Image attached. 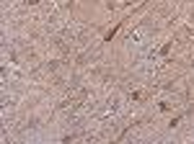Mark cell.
<instances>
[{
	"label": "cell",
	"instance_id": "obj_1",
	"mask_svg": "<svg viewBox=\"0 0 194 144\" xmlns=\"http://www.w3.org/2000/svg\"><path fill=\"white\" fill-rule=\"evenodd\" d=\"M122 23H124V21H119V23L114 26V28H109V31H106V36H104V41H111V39H114V34H117L119 28H122Z\"/></svg>",
	"mask_w": 194,
	"mask_h": 144
},
{
	"label": "cell",
	"instance_id": "obj_2",
	"mask_svg": "<svg viewBox=\"0 0 194 144\" xmlns=\"http://www.w3.org/2000/svg\"><path fill=\"white\" fill-rule=\"evenodd\" d=\"M171 44H174V41H166V44L161 46V54H168V52H171Z\"/></svg>",
	"mask_w": 194,
	"mask_h": 144
},
{
	"label": "cell",
	"instance_id": "obj_3",
	"mask_svg": "<svg viewBox=\"0 0 194 144\" xmlns=\"http://www.w3.org/2000/svg\"><path fill=\"white\" fill-rule=\"evenodd\" d=\"M28 3H31V5H37V3H39V0H28Z\"/></svg>",
	"mask_w": 194,
	"mask_h": 144
}]
</instances>
